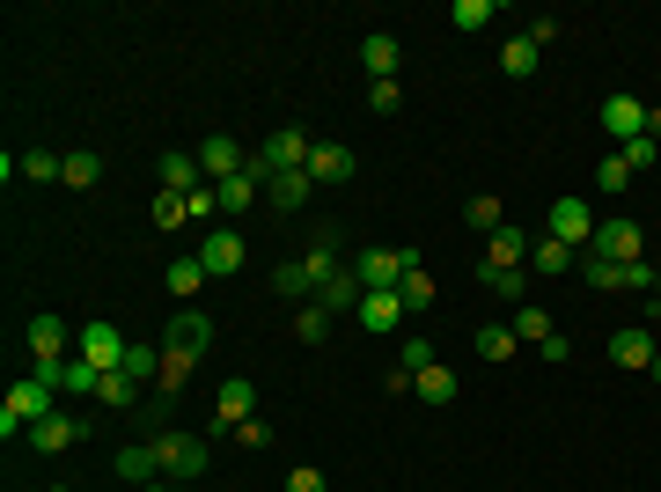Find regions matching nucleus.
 I'll use <instances>...</instances> for the list:
<instances>
[{
    "mask_svg": "<svg viewBox=\"0 0 661 492\" xmlns=\"http://www.w3.org/2000/svg\"><path fill=\"white\" fill-rule=\"evenodd\" d=\"M52 412H60V390H52L45 375H23V382L8 390V404H0V433L15 441V433H30L37 419H52Z\"/></svg>",
    "mask_w": 661,
    "mask_h": 492,
    "instance_id": "obj_1",
    "label": "nucleus"
},
{
    "mask_svg": "<svg viewBox=\"0 0 661 492\" xmlns=\"http://www.w3.org/2000/svg\"><path fill=\"white\" fill-rule=\"evenodd\" d=\"M154 456H162V478H177L184 492L207 478V463H213V449L199 441V433H154Z\"/></svg>",
    "mask_w": 661,
    "mask_h": 492,
    "instance_id": "obj_2",
    "label": "nucleus"
},
{
    "mask_svg": "<svg viewBox=\"0 0 661 492\" xmlns=\"http://www.w3.org/2000/svg\"><path fill=\"white\" fill-rule=\"evenodd\" d=\"M74 353H82V361H89V368H125V353H133V339H125L119 324H111V316H89V324H82V331H74Z\"/></svg>",
    "mask_w": 661,
    "mask_h": 492,
    "instance_id": "obj_3",
    "label": "nucleus"
},
{
    "mask_svg": "<svg viewBox=\"0 0 661 492\" xmlns=\"http://www.w3.org/2000/svg\"><path fill=\"white\" fill-rule=\"evenodd\" d=\"M272 185V169H265V154H250V169H236V177H228V185H213V206H221V214H228V228H236L242 214H250V206H258V191Z\"/></svg>",
    "mask_w": 661,
    "mask_h": 492,
    "instance_id": "obj_4",
    "label": "nucleus"
},
{
    "mask_svg": "<svg viewBox=\"0 0 661 492\" xmlns=\"http://www.w3.org/2000/svg\"><path fill=\"white\" fill-rule=\"evenodd\" d=\"M338 273V257H330V250H309V257H287V265H279V273H272V287H279V294H309V302H316V287H324V279Z\"/></svg>",
    "mask_w": 661,
    "mask_h": 492,
    "instance_id": "obj_5",
    "label": "nucleus"
},
{
    "mask_svg": "<svg viewBox=\"0 0 661 492\" xmlns=\"http://www.w3.org/2000/svg\"><path fill=\"white\" fill-rule=\"evenodd\" d=\"M420 265V250H397V243H383V250H361L353 257V273H361V294H375V287H397V279Z\"/></svg>",
    "mask_w": 661,
    "mask_h": 492,
    "instance_id": "obj_6",
    "label": "nucleus"
},
{
    "mask_svg": "<svg viewBox=\"0 0 661 492\" xmlns=\"http://www.w3.org/2000/svg\"><path fill=\"white\" fill-rule=\"evenodd\" d=\"M242 419H258V382H250V375H228V382L213 390V433H236Z\"/></svg>",
    "mask_w": 661,
    "mask_h": 492,
    "instance_id": "obj_7",
    "label": "nucleus"
},
{
    "mask_svg": "<svg viewBox=\"0 0 661 492\" xmlns=\"http://www.w3.org/2000/svg\"><path fill=\"white\" fill-rule=\"evenodd\" d=\"M544 236H559L566 250H588V243H596V214H588V199H551Z\"/></svg>",
    "mask_w": 661,
    "mask_h": 492,
    "instance_id": "obj_8",
    "label": "nucleus"
},
{
    "mask_svg": "<svg viewBox=\"0 0 661 492\" xmlns=\"http://www.w3.org/2000/svg\"><path fill=\"white\" fill-rule=\"evenodd\" d=\"M30 375H45L60 398H96V390H103V368H89L82 353H66V361H37Z\"/></svg>",
    "mask_w": 661,
    "mask_h": 492,
    "instance_id": "obj_9",
    "label": "nucleus"
},
{
    "mask_svg": "<svg viewBox=\"0 0 661 492\" xmlns=\"http://www.w3.org/2000/svg\"><path fill=\"white\" fill-rule=\"evenodd\" d=\"M639 220H625V214H610V220H596V243H588V257H610V265H632L639 257Z\"/></svg>",
    "mask_w": 661,
    "mask_h": 492,
    "instance_id": "obj_10",
    "label": "nucleus"
},
{
    "mask_svg": "<svg viewBox=\"0 0 661 492\" xmlns=\"http://www.w3.org/2000/svg\"><path fill=\"white\" fill-rule=\"evenodd\" d=\"M236 169H250L242 140H228V133H207V140H199V177H207V185H228Z\"/></svg>",
    "mask_w": 661,
    "mask_h": 492,
    "instance_id": "obj_11",
    "label": "nucleus"
},
{
    "mask_svg": "<svg viewBox=\"0 0 661 492\" xmlns=\"http://www.w3.org/2000/svg\"><path fill=\"white\" fill-rule=\"evenodd\" d=\"M404 316H412V308H404V294H397V287H375V294H361V308H353V324H361V331H375V339H390Z\"/></svg>",
    "mask_w": 661,
    "mask_h": 492,
    "instance_id": "obj_12",
    "label": "nucleus"
},
{
    "mask_svg": "<svg viewBox=\"0 0 661 492\" xmlns=\"http://www.w3.org/2000/svg\"><path fill=\"white\" fill-rule=\"evenodd\" d=\"M265 169L272 177H279V169H309V154H316V140H309V133H301V125H279V133H265Z\"/></svg>",
    "mask_w": 661,
    "mask_h": 492,
    "instance_id": "obj_13",
    "label": "nucleus"
},
{
    "mask_svg": "<svg viewBox=\"0 0 661 492\" xmlns=\"http://www.w3.org/2000/svg\"><path fill=\"white\" fill-rule=\"evenodd\" d=\"M242 257H250V250H242V236L228 228V220H221L207 243H199V265H207L213 279H236V273H242Z\"/></svg>",
    "mask_w": 661,
    "mask_h": 492,
    "instance_id": "obj_14",
    "label": "nucleus"
},
{
    "mask_svg": "<svg viewBox=\"0 0 661 492\" xmlns=\"http://www.w3.org/2000/svg\"><path fill=\"white\" fill-rule=\"evenodd\" d=\"M602 133H610L618 148H632V140L647 133V103H639V96H602Z\"/></svg>",
    "mask_w": 661,
    "mask_h": 492,
    "instance_id": "obj_15",
    "label": "nucleus"
},
{
    "mask_svg": "<svg viewBox=\"0 0 661 492\" xmlns=\"http://www.w3.org/2000/svg\"><path fill=\"white\" fill-rule=\"evenodd\" d=\"M654 331H647V324H625V331H618V339H610V361H618V368H632V375H647L654 368Z\"/></svg>",
    "mask_w": 661,
    "mask_h": 492,
    "instance_id": "obj_16",
    "label": "nucleus"
},
{
    "mask_svg": "<svg viewBox=\"0 0 661 492\" xmlns=\"http://www.w3.org/2000/svg\"><path fill=\"white\" fill-rule=\"evenodd\" d=\"M170 353H191V361H207V345H213V324L207 316H199V308H177V316H170Z\"/></svg>",
    "mask_w": 661,
    "mask_h": 492,
    "instance_id": "obj_17",
    "label": "nucleus"
},
{
    "mask_svg": "<svg viewBox=\"0 0 661 492\" xmlns=\"http://www.w3.org/2000/svg\"><path fill=\"white\" fill-rule=\"evenodd\" d=\"M82 419H74V412H52V419H37L30 433H23V441H30V449H45V456H66V449H74V441H82Z\"/></svg>",
    "mask_w": 661,
    "mask_h": 492,
    "instance_id": "obj_18",
    "label": "nucleus"
},
{
    "mask_svg": "<svg viewBox=\"0 0 661 492\" xmlns=\"http://www.w3.org/2000/svg\"><path fill=\"white\" fill-rule=\"evenodd\" d=\"M397 60H404V45H397L390 30H367V37H361V66H367V81H397Z\"/></svg>",
    "mask_w": 661,
    "mask_h": 492,
    "instance_id": "obj_19",
    "label": "nucleus"
},
{
    "mask_svg": "<svg viewBox=\"0 0 661 492\" xmlns=\"http://www.w3.org/2000/svg\"><path fill=\"white\" fill-rule=\"evenodd\" d=\"M478 279H485V294H500L508 308L529 302V265H478Z\"/></svg>",
    "mask_w": 661,
    "mask_h": 492,
    "instance_id": "obj_20",
    "label": "nucleus"
},
{
    "mask_svg": "<svg viewBox=\"0 0 661 492\" xmlns=\"http://www.w3.org/2000/svg\"><path fill=\"white\" fill-rule=\"evenodd\" d=\"M309 177H316V185H353V148L316 140V154H309Z\"/></svg>",
    "mask_w": 661,
    "mask_h": 492,
    "instance_id": "obj_21",
    "label": "nucleus"
},
{
    "mask_svg": "<svg viewBox=\"0 0 661 492\" xmlns=\"http://www.w3.org/2000/svg\"><path fill=\"white\" fill-rule=\"evenodd\" d=\"M316 302H324L330 316H353V308H361V273H353V265H338V273L316 287Z\"/></svg>",
    "mask_w": 661,
    "mask_h": 492,
    "instance_id": "obj_22",
    "label": "nucleus"
},
{
    "mask_svg": "<svg viewBox=\"0 0 661 492\" xmlns=\"http://www.w3.org/2000/svg\"><path fill=\"white\" fill-rule=\"evenodd\" d=\"M529 273H544V279L581 273V250H566L559 236H537V243H529Z\"/></svg>",
    "mask_w": 661,
    "mask_h": 492,
    "instance_id": "obj_23",
    "label": "nucleus"
},
{
    "mask_svg": "<svg viewBox=\"0 0 661 492\" xmlns=\"http://www.w3.org/2000/svg\"><path fill=\"white\" fill-rule=\"evenodd\" d=\"M66 339H74L66 316H30V353L37 361H66Z\"/></svg>",
    "mask_w": 661,
    "mask_h": 492,
    "instance_id": "obj_24",
    "label": "nucleus"
},
{
    "mask_svg": "<svg viewBox=\"0 0 661 492\" xmlns=\"http://www.w3.org/2000/svg\"><path fill=\"white\" fill-rule=\"evenodd\" d=\"M119 478H125V485H154V478H162L154 441H125V449H119Z\"/></svg>",
    "mask_w": 661,
    "mask_h": 492,
    "instance_id": "obj_25",
    "label": "nucleus"
},
{
    "mask_svg": "<svg viewBox=\"0 0 661 492\" xmlns=\"http://www.w3.org/2000/svg\"><path fill=\"white\" fill-rule=\"evenodd\" d=\"M529 243H537V236H522V228H492L478 265H529Z\"/></svg>",
    "mask_w": 661,
    "mask_h": 492,
    "instance_id": "obj_26",
    "label": "nucleus"
},
{
    "mask_svg": "<svg viewBox=\"0 0 661 492\" xmlns=\"http://www.w3.org/2000/svg\"><path fill=\"white\" fill-rule=\"evenodd\" d=\"M309 185H316L309 169H279V177L265 185V199L279 206V214H295V206H309Z\"/></svg>",
    "mask_w": 661,
    "mask_h": 492,
    "instance_id": "obj_27",
    "label": "nucleus"
},
{
    "mask_svg": "<svg viewBox=\"0 0 661 492\" xmlns=\"http://www.w3.org/2000/svg\"><path fill=\"white\" fill-rule=\"evenodd\" d=\"M207 265H199V257H177V265H170V273H162V287H170V294H177V302L184 308H191V302H199V287H207Z\"/></svg>",
    "mask_w": 661,
    "mask_h": 492,
    "instance_id": "obj_28",
    "label": "nucleus"
},
{
    "mask_svg": "<svg viewBox=\"0 0 661 492\" xmlns=\"http://www.w3.org/2000/svg\"><path fill=\"white\" fill-rule=\"evenodd\" d=\"M207 177H199V154H184V148H170L162 154V191H199Z\"/></svg>",
    "mask_w": 661,
    "mask_h": 492,
    "instance_id": "obj_29",
    "label": "nucleus"
},
{
    "mask_svg": "<svg viewBox=\"0 0 661 492\" xmlns=\"http://www.w3.org/2000/svg\"><path fill=\"white\" fill-rule=\"evenodd\" d=\"M551 331H559V324H551V308H544V302H522V308H514V339H522V345H544Z\"/></svg>",
    "mask_w": 661,
    "mask_h": 492,
    "instance_id": "obj_30",
    "label": "nucleus"
},
{
    "mask_svg": "<svg viewBox=\"0 0 661 492\" xmlns=\"http://www.w3.org/2000/svg\"><path fill=\"white\" fill-rule=\"evenodd\" d=\"M412 390H420V398L434 404V412H441V404H456V375L441 368V361H434V368H420V375H412Z\"/></svg>",
    "mask_w": 661,
    "mask_h": 492,
    "instance_id": "obj_31",
    "label": "nucleus"
},
{
    "mask_svg": "<svg viewBox=\"0 0 661 492\" xmlns=\"http://www.w3.org/2000/svg\"><path fill=\"white\" fill-rule=\"evenodd\" d=\"M581 279H588L596 294H625V265H610V257H588V250H581Z\"/></svg>",
    "mask_w": 661,
    "mask_h": 492,
    "instance_id": "obj_32",
    "label": "nucleus"
},
{
    "mask_svg": "<svg viewBox=\"0 0 661 492\" xmlns=\"http://www.w3.org/2000/svg\"><path fill=\"white\" fill-rule=\"evenodd\" d=\"M96 177H103V154H96V148H74V154H66V177H60L66 191H89Z\"/></svg>",
    "mask_w": 661,
    "mask_h": 492,
    "instance_id": "obj_33",
    "label": "nucleus"
},
{
    "mask_svg": "<svg viewBox=\"0 0 661 492\" xmlns=\"http://www.w3.org/2000/svg\"><path fill=\"white\" fill-rule=\"evenodd\" d=\"M295 339H301V345H324V339H330V308H324V302H301V308H295Z\"/></svg>",
    "mask_w": 661,
    "mask_h": 492,
    "instance_id": "obj_34",
    "label": "nucleus"
},
{
    "mask_svg": "<svg viewBox=\"0 0 661 492\" xmlns=\"http://www.w3.org/2000/svg\"><path fill=\"white\" fill-rule=\"evenodd\" d=\"M514 324H478V361H514Z\"/></svg>",
    "mask_w": 661,
    "mask_h": 492,
    "instance_id": "obj_35",
    "label": "nucleus"
},
{
    "mask_svg": "<svg viewBox=\"0 0 661 492\" xmlns=\"http://www.w3.org/2000/svg\"><path fill=\"white\" fill-rule=\"evenodd\" d=\"M191 368H199L191 353H170V345H162V375H154V390H162V398H177L184 382H191Z\"/></svg>",
    "mask_w": 661,
    "mask_h": 492,
    "instance_id": "obj_36",
    "label": "nucleus"
},
{
    "mask_svg": "<svg viewBox=\"0 0 661 492\" xmlns=\"http://www.w3.org/2000/svg\"><path fill=\"white\" fill-rule=\"evenodd\" d=\"M500 66H508L514 81H529V74H537V45H529V37H508V45H500Z\"/></svg>",
    "mask_w": 661,
    "mask_h": 492,
    "instance_id": "obj_37",
    "label": "nucleus"
},
{
    "mask_svg": "<svg viewBox=\"0 0 661 492\" xmlns=\"http://www.w3.org/2000/svg\"><path fill=\"white\" fill-rule=\"evenodd\" d=\"M191 220V191H154V228H184Z\"/></svg>",
    "mask_w": 661,
    "mask_h": 492,
    "instance_id": "obj_38",
    "label": "nucleus"
},
{
    "mask_svg": "<svg viewBox=\"0 0 661 492\" xmlns=\"http://www.w3.org/2000/svg\"><path fill=\"white\" fill-rule=\"evenodd\" d=\"M23 177H30V185H52V177H66V154L30 148V154H23Z\"/></svg>",
    "mask_w": 661,
    "mask_h": 492,
    "instance_id": "obj_39",
    "label": "nucleus"
},
{
    "mask_svg": "<svg viewBox=\"0 0 661 492\" xmlns=\"http://www.w3.org/2000/svg\"><path fill=\"white\" fill-rule=\"evenodd\" d=\"M463 220H471L478 236H492V228H508V214H500V199H492V191H478V199L463 206Z\"/></svg>",
    "mask_w": 661,
    "mask_h": 492,
    "instance_id": "obj_40",
    "label": "nucleus"
},
{
    "mask_svg": "<svg viewBox=\"0 0 661 492\" xmlns=\"http://www.w3.org/2000/svg\"><path fill=\"white\" fill-rule=\"evenodd\" d=\"M625 294H661V265L654 257H632L625 265Z\"/></svg>",
    "mask_w": 661,
    "mask_h": 492,
    "instance_id": "obj_41",
    "label": "nucleus"
},
{
    "mask_svg": "<svg viewBox=\"0 0 661 492\" xmlns=\"http://www.w3.org/2000/svg\"><path fill=\"white\" fill-rule=\"evenodd\" d=\"M397 294H404V308H426V302H434V273H426V265H412V273L397 279Z\"/></svg>",
    "mask_w": 661,
    "mask_h": 492,
    "instance_id": "obj_42",
    "label": "nucleus"
},
{
    "mask_svg": "<svg viewBox=\"0 0 661 492\" xmlns=\"http://www.w3.org/2000/svg\"><path fill=\"white\" fill-rule=\"evenodd\" d=\"M133 390H140V382H133L125 368H111V375H103V390H96V404H111V412H125V404H133Z\"/></svg>",
    "mask_w": 661,
    "mask_h": 492,
    "instance_id": "obj_43",
    "label": "nucleus"
},
{
    "mask_svg": "<svg viewBox=\"0 0 661 492\" xmlns=\"http://www.w3.org/2000/svg\"><path fill=\"white\" fill-rule=\"evenodd\" d=\"M596 185H602V191H625V185H632V162H625L618 148H610V154L596 162Z\"/></svg>",
    "mask_w": 661,
    "mask_h": 492,
    "instance_id": "obj_44",
    "label": "nucleus"
},
{
    "mask_svg": "<svg viewBox=\"0 0 661 492\" xmlns=\"http://www.w3.org/2000/svg\"><path fill=\"white\" fill-rule=\"evenodd\" d=\"M449 23H456V30H485V23H492V0H456Z\"/></svg>",
    "mask_w": 661,
    "mask_h": 492,
    "instance_id": "obj_45",
    "label": "nucleus"
},
{
    "mask_svg": "<svg viewBox=\"0 0 661 492\" xmlns=\"http://www.w3.org/2000/svg\"><path fill=\"white\" fill-rule=\"evenodd\" d=\"M125 375H133V382H148V375H162V353L133 339V353H125Z\"/></svg>",
    "mask_w": 661,
    "mask_h": 492,
    "instance_id": "obj_46",
    "label": "nucleus"
},
{
    "mask_svg": "<svg viewBox=\"0 0 661 492\" xmlns=\"http://www.w3.org/2000/svg\"><path fill=\"white\" fill-rule=\"evenodd\" d=\"M397 368H404V375L434 368V345H426V339H404V345H397Z\"/></svg>",
    "mask_w": 661,
    "mask_h": 492,
    "instance_id": "obj_47",
    "label": "nucleus"
},
{
    "mask_svg": "<svg viewBox=\"0 0 661 492\" xmlns=\"http://www.w3.org/2000/svg\"><path fill=\"white\" fill-rule=\"evenodd\" d=\"M618 154L632 162V177H639V169H654V162H661V140H647V133H639V140H632V148H618Z\"/></svg>",
    "mask_w": 661,
    "mask_h": 492,
    "instance_id": "obj_48",
    "label": "nucleus"
},
{
    "mask_svg": "<svg viewBox=\"0 0 661 492\" xmlns=\"http://www.w3.org/2000/svg\"><path fill=\"white\" fill-rule=\"evenodd\" d=\"M397 103H404V89H397V81H367V111H383V118H390Z\"/></svg>",
    "mask_w": 661,
    "mask_h": 492,
    "instance_id": "obj_49",
    "label": "nucleus"
},
{
    "mask_svg": "<svg viewBox=\"0 0 661 492\" xmlns=\"http://www.w3.org/2000/svg\"><path fill=\"white\" fill-rule=\"evenodd\" d=\"M287 492H330V485H324L316 463H295V470H287Z\"/></svg>",
    "mask_w": 661,
    "mask_h": 492,
    "instance_id": "obj_50",
    "label": "nucleus"
},
{
    "mask_svg": "<svg viewBox=\"0 0 661 492\" xmlns=\"http://www.w3.org/2000/svg\"><path fill=\"white\" fill-rule=\"evenodd\" d=\"M236 441H242V449H272V441H279V433H272L265 419H242V427H236Z\"/></svg>",
    "mask_w": 661,
    "mask_h": 492,
    "instance_id": "obj_51",
    "label": "nucleus"
},
{
    "mask_svg": "<svg viewBox=\"0 0 661 492\" xmlns=\"http://www.w3.org/2000/svg\"><path fill=\"white\" fill-rule=\"evenodd\" d=\"M537 353H544V361H551V368H566V361H573V339H566V331H551V339H544Z\"/></svg>",
    "mask_w": 661,
    "mask_h": 492,
    "instance_id": "obj_52",
    "label": "nucleus"
},
{
    "mask_svg": "<svg viewBox=\"0 0 661 492\" xmlns=\"http://www.w3.org/2000/svg\"><path fill=\"white\" fill-rule=\"evenodd\" d=\"M522 37H529V45H537V52H544V45L559 37V23H551V15H537V23H529V30H522Z\"/></svg>",
    "mask_w": 661,
    "mask_h": 492,
    "instance_id": "obj_53",
    "label": "nucleus"
},
{
    "mask_svg": "<svg viewBox=\"0 0 661 492\" xmlns=\"http://www.w3.org/2000/svg\"><path fill=\"white\" fill-rule=\"evenodd\" d=\"M647 140H661V103H654V111H647Z\"/></svg>",
    "mask_w": 661,
    "mask_h": 492,
    "instance_id": "obj_54",
    "label": "nucleus"
},
{
    "mask_svg": "<svg viewBox=\"0 0 661 492\" xmlns=\"http://www.w3.org/2000/svg\"><path fill=\"white\" fill-rule=\"evenodd\" d=\"M647 316H654V324H647V331H661V294H654V302H647Z\"/></svg>",
    "mask_w": 661,
    "mask_h": 492,
    "instance_id": "obj_55",
    "label": "nucleus"
},
{
    "mask_svg": "<svg viewBox=\"0 0 661 492\" xmlns=\"http://www.w3.org/2000/svg\"><path fill=\"white\" fill-rule=\"evenodd\" d=\"M647 375H654V382H661V353H654V368H647Z\"/></svg>",
    "mask_w": 661,
    "mask_h": 492,
    "instance_id": "obj_56",
    "label": "nucleus"
},
{
    "mask_svg": "<svg viewBox=\"0 0 661 492\" xmlns=\"http://www.w3.org/2000/svg\"><path fill=\"white\" fill-rule=\"evenodd\" d=\"M140 492H177V485H140Z\"/></svg>",
    "mask_w": 661,
    "mask_h": 492,
    "instance_id": "obj_57",
    "label": "nucleus"
},
{
    "mask_svg": "<svg viewBox=\"0 0 661 492\" xmlns=\"http://www.w3.org/2000/svg\"><path fill=\"white\" fill-rule=\"evenodd\" d=\"M45 492H74V485H45Z\"/></svg>",
    "mask_w": 661,
    "mask_h": 492,
    "instance_id": "obj_58",
    "label": "nucleus"
}]
</instances>
